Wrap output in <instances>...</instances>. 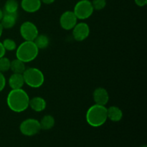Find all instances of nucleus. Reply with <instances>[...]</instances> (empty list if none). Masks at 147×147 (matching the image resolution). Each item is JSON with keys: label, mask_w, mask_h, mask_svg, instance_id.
Here are the masks:
<instances>
[{"label": "nucleus", "mask_w": 147, "mask_h": 147, "mask_svg": "<svg viewBox=\"0 0 147 147\" xmlns=\"http://www.w3.org/2000/svg\"><path fill=\"white\" fill-rule=\"evenodd\" d=\"M42 3H44L45 4H51L55 2V0H40Z\"/></svg>", "instance_id": "obj_26"}, {"label": "nucleus", "mask_w": 147, "mask_h": 147, "mask_svg": "<svg viewBox=\"0 0 147 147\" xmlns=\"http://www.w3.org/2000/svg\"><path fill=\"white\" fill-rule=\"evenodd\" d=\"M135 4L139 7H144L147 4V0H134Z\"/></svg>", "instance_id": "obj_24"}, {"label": "nucleus", "mask_w": 147, "mask_h": 147, "mask_svg": "<svg viewBox=\"0 0 147 147\" xmlns=\"http://www.w3.org/2000/svg\"><path fill=\"white\" fill-rule=\"evenodd\" d=\"M77 22L78 18L73 11H66L60 16V24L62 28L65 30H73Z\"/></svg>", "instance_id": "obj_9"}, {"label": "nucleus", "mask_w": 147, "mask_h": 147, "mask_svg": "<svg viewBox=\"0 0 147 147\" xmlns=\"http://www.w3.org/2000/svg\"><path fill=\"white\" fill-rule=\"evenodd\" d=\"M3 30H4V28H3V27H2V26H1V23H0V37H1V35H2Z\"/></svg>", "instance_id": "obj_27"}, {"label": "nucleus", "mask_w": 147, "mask_h": 147, "mask_svg": "<svg viewBox=\"0 0 147 147\" xmlns=\"http://www.w3.org/2000/svg\"><path fill=\"white\" fill-rule=\"evenodd\" d=\"M91 3L93 9L97 11L103 9L106 6V0H93Z\"/></svg>", "instance_id": "obj_22"}, {"label": "nucleus", "mask_w": 147, "mask_h": 147, "mask_svg": "<svg viewBox=\"0 0 147 147\" xmlns=\"http://www.w3.org/2000/svg\"><path fill=\"white\" fill-rule=\"evenodd\" d=\"M5 53H6L5 49H4V47H3L2 42H0V57H3V56L5 55Z\"/></svg>", "instance_id": "obj_25"}, {"label": "nucleus", "mask_w": 147, "mask_h": 147, "mask_svg": "<svg viewBox=\"0 0 147 147\" xmlns=\"http://www.w3.org/2000/svg\"><path fill=\"white\" fill-rule=\"evenodd\" d=\"M10 65H11V60L9 59L4 56L0 57V72L4 73L9 70Z\"/></svg>", "instance_id": "obj_20"}, {"label": "nucleus", "mask_w": 147, "mask_h": 147, "mask_svg": "<svg viewBox=\"0 0 147 147\" xmlns=\"http://www.w3.org/2000/svg\"><path fill=\"white\" fill-rule=\"evenodd\" d=\"M41 130L40 121L35 119H27L20 125V131L23 135L32 136L37 134Z\"/></svg>", "instance_id": "obj_6"}, {"label": "nucleus", "mask_w": 147, "mask_h": 147, "mask_svg": "<svg viewBox=\"0 0 147 147\" xmlns=\"http://www.w3.org/2000/svg\"><path fill=\"white\" fill-rule=\"evenodd\" d=\"M42 5L40 0H22L21 7L24 11L34 13L38 11Z\"/></svg>", "instance_id": "obj_11"}, {"label": "nucleus", "mask_w": 147, "mask_h": 147, "mask_svg": "<svg viewBox=\"0 0 147 147\" xmlns=\"http://www.w3.org/2000/svg\"><path fill=\"white\" fill-rule=\"evenodd\" d=\"M10 70L13 72V73H21L22 74L26 70L25 63L22 60L16 58L11 61V65H10Z\"/></svg>", "instance_id": "obj_17"}, {"label": "nucleus", "mask_w": 147, "mask_h": 147, "mask_svg": "<svg viewBox=\"0 0 147 147\" xmlns=\"http://www.w3.org/2000/svg\"><path fill=\"white\" fill-rule=\"evenodd\" d=\"M3 14H4V11H3L2 10H1V9H0V21H1V18H2Z\"/></svg>", "instance_id": "obj_28"}, {"label": "nucleus", "mask_w": 147, "mask_h": 147, "mask_svg": "<svg viewBox=\"0 0 147 147\" xmlns=\"http://www.w3.org/2000/svg\"><path fill=\"white\" fill-rule=\"evenodd\" d=\"M93 7L91 1L89 0H80L74 7L73 12L78 20H84L89 18L93 14Z\"/></svg>", "instance_id": "obj_5"}, {"label": "nucleus", "mask_w": 147, "mask_h": 147, "mask_svg": "<svg viewBox=\"0 0 147 147\" xmlns=\"http://www.w3.org/2000/svg\"><path fill=\"white\" fill-rule=\"evenodd\" d=\"M141 147H147L146 145H144V146H141Z\"/></svg>", "instance_id": "obj_29"}, {"label": "nucleus", "mask_w": 147, "mask_h": 147, "mask_svg": "<svg viewBox=\"0 0 147 147\" xmlns=\"http://www.w3.org/2000/svg\"><path fill=\"white\" fill-rule=\"evenodd\" d=\"M2 45L6 51H14L17 49V44L12 39L7 38L2 42Z\"/></svg>", "instance_id": "obj_21"}, {"label": "nucleus", "mask_w": 147, "mask_h": 147, "mask_svg": "<svg viewBox=\"0 0 147 147\" xmlns=\"http://www.w3.org/2000/svg\"><path fill=\"white\" fill-rule=\"evenodd\" d=\"M19 8L18 1L17 0H7L4 7V12L14 14L17 13Z\"/></svg>", "instance_id": "obj_19"}, {"label": "nucleus", "mask_w": 147, "mask_h": 147, "mask_svg": "<svg viewBox=\"0 0 147 147\" xmlns=\"http://www.w3.org/2000/svg\"><path fill=\"white\" fill-rule=\"evenodd\" d=\"M6 86V78L4 73L0 72V92L2 91Z\"/></svg>", "instance_id": "obj_23"}, {"label": "nucleus", "mask_w": 147, "mask_h": 147, "mask_svg": "<svg viewBox=\"0 0 147 147\" xmlns=\"http://www.w3.org/2000/svg\"><path fill=\"white\" fill-rule=\"evenodd\" d=\"M89 34H90V27L87 23H77L73 27V36L76 41H83L88 37Z\"/></svg>", "instance_id": "obj_8"}, {"label": "nucleus", "mask_w": 147, "mask_h": 147, "mask_svg": "<svg viewBox=\"0 0 147 147\" xmlns=\"http://www.w3.org/2000/svg\"><path fill=\"white\" fill-rule=\"evenodd\" d=\"M93 98L96 104L106 106L109 100V92L104 88H97L93 93Z\"/></svg>", "instance_id": "obj_10"}, {"label": "nucleus", "mask_w": 147, "mask_h": 147, "mask_svg": "<svg viewBox=\"0 0 147 147\" xmlns=\"http://www.w3.org/2000/svg\"><path fill=\"white\" fill-rule=\"evenodd\" d=\"M23 74L24 83L33 88L41 87L45 82V76L42 72L37 67L26 68Z\"/></svg>", "instance_id": "obj_4"}, {"label": "nucleus", "mask_w": 147, "mask_h": 147, "mask_svg": "<svg viewBox=\"0 0 147 147\" xmlns=\"http://www.w3.org/2000/svg\"><path fill=\"white\" fill-rule=\"evenodd\" d=\"M30 97L22 88L11 89L7 97V103L9 109L16 113L24 111L29 107Z\"/></svg>", "instance_id": "obj_1"}, {"label": "nucleus", "mask_w": 147, "mask_h": 147, "mask_svg": "<svg viewBox=\"0 0 147 147\" xmlns=\"http://www.w3.org/2000/svg\"><path fill=\"white\" fill-rule=\"evenodd\" d=\"M29 106L35 112H42L46 109L47 103L43 98L40 96H35L30 99Z\"/></svg>", "instance_id": "obj_12"}, {"label": "nucleus", "mask_w": 147, "mask_h": 147, "mask_svg": "<svg viewBox=\"0 0 147 147\" xmlns=\"http://www.w3.org/2000/svg\"><path fill=\"white\" fill-rule=\"evenodd\" d=\"M17 20V13L10 14L4 12L0 23L4 29H11L16 24Z\"/></svg>", "instance_id": "obj_13"}, {"label": "nucleus", "mask_w": 147, "mask_h": 147, "mask_svg": "<svg viewBox=\"0 0 147 147\" xmlns=\"http://www.w3.org/2000/svg\"><path fill=\"white\" fill-rule=\"evenodd\" d=\"M20 31L22 37L25 41H34L39 34L37 26L30 21L23 22L20 27Z\"/></svg>", "instance_id": "obj_7"}, {"label": "nucleus", "mask_w": 147, "mask_h": 147, "mask_svg": "<svg viewBox=\"0 0 147 147\" xmlns=\"http://www.w3.org/2000/svg\"><path fill=\"white\" fill-rule=\"evenodd\" d=\"M9 85L11 89L22 88L24 84L23 74L21 73H12L8 80Z\"/></svg>", "instance_id": "obj_14"}, {"label": "nucleus", "mask_w": 147, "mask_h": 147, "mask_svg": "<svg viewBox=\"0 0 147 147\" xmlns=\"http://www.w3.org/2000/svg\"><path fill=\"white\" fill-rule=\"evenodd\" d=\"M39 50L47 48L50 44V39L45 34H38L33 41Z\"/></svg>", "instance_id": "obj_18"}, {"label": "nucleus", "mask_w": 147, "mask_h": 147, "mask_svg": "<svg viewBox=\"0 0 147 147\" xmlns=\"http://www.w3.org/2000/svg\"><path fill=\"white\" fill-rule=\"evenodd\" d=\"M86 119L88 125L92 127L97 128L103 126L108 119L107 108L95 103L88 109Z\"/></svg>", "instance_id": "obj_2"}, {"label": "nucleus", "mask_w": 147, "mask_h": 147, "mask_svg": "<svg viewBox=\"0 0 147 147\" xmlns=\"http://www.w3.org/2000/svg\"><path fill=\"white\" fill-rule=\"evenodd\" d=\"M108 119L113 122H119L123 118V111L118 106H111L107 109Z\"/></svg>", "instance_id": "obj_15"}, {"label": "nucleus", "mask_w": 147, "mask_h": 147, "mask_svg": "<svg viewBox=\"0 0 147 147\" xmlns=\"http://www.w3.org/2000/svg\"><path fill=\"white\" fill-rule=\"evenodd\" d=\"M39 49L33 41H25L20 45L16 49L17 58L24 63L33 61L38 56Z\"/></svg>", "instance_id": "obj_3"}, {"label": "nucleus", "mask_w": 147, "mask_h": 147, "mask_svg": "<svg viewBox=\"0 0 147 147\" xmlns=\"http://www.w3.org/2000/svg\"><path fill=\"white\" fill-rule=\"evenodd\" d=\"M55 123L54 117L51 115H45L42 118L41 120L40 121V128L42 130H50L53 129Z\"/></svg>", "instance_id": "obj_16"}]
</instances>
